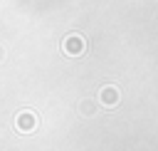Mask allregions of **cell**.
<instances>
[{"mask_svg": "<svg viewBox=\"0 0 158 151\" xmlns=\"http://www.w3.org/2000/svg\"><path fill=\"white\" fill-rule=\"evenodd\" d=\"M15 129H17L20 134H30V131H35V129H37V114L30 111V109H22V111L15 116Z\"/></svg>", "mask_w": 158, "mask_h": 151, "instance_id": "cell-1", "label": "cell"}, {"mask_svg": "<svg viewBox=\"0 0 158 151\" xmlns=\"http://www.w3.org/2000/svg\"><path fill=\"white\" fill-rule=\"evenodd\" d=\"M62 47H64V52H67V54L77 57V54H81V52L86 50V42H84V37H81V35H77V32H74V35H67V37H64V45H62Z\"/></svg>", "mask_w": 158, "mask_h": 151, "instance_id": "cell-2", "label": "cell"}, {"mask_svg": "<svg viewBox=\"0 0 158 151\" xmlns=\"http://www.w3.org/2000/svg\"><path fill=\"white\" fill-rule=\"evenodd\" d=\"M99 99H101L104 106H116L118 104V89L116 87H104L99 92Z\"/></svg>", "mask_w": 158, "mask_h": 151, "instance_id": "cell-3", "label": "cell"}]
</instances>
